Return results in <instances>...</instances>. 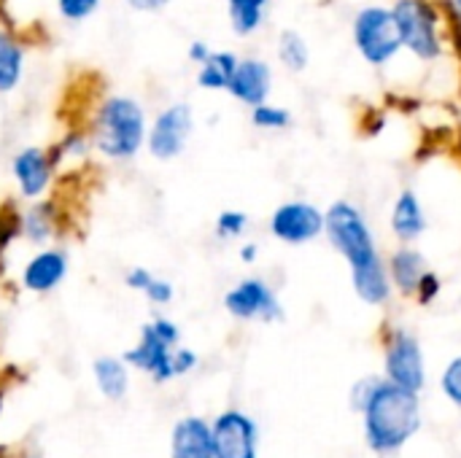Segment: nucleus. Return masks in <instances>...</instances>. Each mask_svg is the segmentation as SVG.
Wrapping results in <instances>:
<instances>
[{
    "label": "nucleus",
    "mask_w": 461,
    "mask_h": 458,
    "mask_svg": "<svg viewBox=\"0 0 461 458\" xmlns=\"http://www.w3.org/2000/svg\"><path fill=\"white\" fill-rule=\"evenodd\" d=\"M68 254L57 246H43L22 267V286L32 294H49L68 278Z\"/></svg>",
    "instance_id": "ddd939ff"
},
{
    "label": "nucleus",
    "mask_w": 461,
    "mask_h": 458,
    "mask_svg": "<svg viewBox=\"0 0 461 458\" xmlns=\"http://www.w3.org/2000/svg\"><path fill=\"white\" fill-rule=\"evenodd\" d=\"M22 78H24V46L11 30L0 27V94L16 92Z\"/></svg>",
    "instance_id": "aec40b11"
},
{
    "label": "nucleus",
    "mask_w": 461,
    "mask_h": 458,
    "mask_svg": "<svg viewBox=\"0 0 461 458\" xmlns=\"http://www.w3.org/2000/svg\"><path fill=\"white\" fill-rule=\"evenodd\" d=\"M270 89H273V70L265 59L259 57H246L238 62L235 73H232V81L227 86V92L243 103V105H259V103H267L270 97Z\"/></svg>",
    "instance_id": "4468645a"
},
{
    "label": "nucleus",
    "mask_w": 461,
    "mask_h": 458,
    "mask_svg": "<svg viewBox=\"0 0 461 458\" xmlns=\"http://www.w3.org/2000/svg\"><path fill=\"white\" fill-rule=\"evenodd\" d=\"M351 281L354 289L359 294V300H365L367 305H384L392 297V275H389V265L378 259H373L370 265L354 267L351 270Z\"/></svg>",
    "instance_id": "f3484780"
},
{
    "label": "nucleus",
    "mask_w": 461,
    "mask_h": 458,
    "mask_svg": "<svg viewBox=\"0 0 461 458\" xmlns=\"http://www.w3.org/2000/svg\"><path fill=\"white\" fill-rule=\"evenodd\" d=\"M427 273V259L421 251L411 248V243H402V248H397L389 259V275L392 283L402 292V294H416L421 275Z\"/></svg>",
    "instance_id": "6ab92c4d"
},
{
    "label": "nucleus",
    "mask_w": 461,
    "mask_h": 458,
    "mask_svg": "<svg viewBox=\"0 0 461 458\" xmlns=\"http://www.w3.org/2000/svg\"><path fill=\"white\" fill-rule=\"evenodd\" d=\"M213 458H257V429L240 413H224L213 429Z\"/></svg>",
    "instance_id": "9b49d317"
},
{
    "label": "nucleus",
    "mask_w": 461,
    "mask_h": 458,
    "mask_svg": "<svg viewBox=\"0 0 461 458\" xmlns=\"http://www.w3.org/2000/svg\"><path fill=\"white\" fill-rule=\"evenodd\" d=\"M173 458H213L211 429L200 418H184L173 429Z\"/></svg>",
    "instance_id": "a211bd4d"
},
{
    "label": "nucleus",
    "mask_w": 461,
    "mask_h": 458,
    "mask_svg": "<svg viewBox=\"0 0 461 458\" xmlns=\"http://www.w3.org/2000/svg\"><path fill=\"white\" fill-rule=\"evenodd\" d=\"M151 278H154V273L151 270H146V267H132L127 275H124V283H127V289H132V292H146V286L151 283Z\"/></svg>",
    "instance_id": "473e14b6"
},
{
    "label": "nucleus",
    "mask_w": 461,
    "mask_h": 458,
    "mask_svg": "<svg viewBox=\"0 0 461 458\" xmlns=\"http://www.w3.org/2000/svg\"><path fill=\"white\" fill-rule=\"evenodd\" d=\"M270 232L286 246H305L324 235V211L303 200L284 202L270 216Z\"/></svg>",
    "instance_id": "0eeeda50"
},
{
    "label": "nucleus",
    "mask_w": 461,
    "mask_h": 458,
    "mask_svg": "<svg viewBox=\"0 0 461 458\" xmlns=\"http://www.w3.org/2000/svg\"><path fill=\"white\" fill-rule=\"evenodd\" d=\"M97 8H100V0H57V13L70 24L86 22Z\"/></svg>",
    "instance_id": "c85d7f7f"
},
{
    "label": "nucleus",
    "mask_w": 461,
    "mask_h": 458,
    "mask_svg": "<svg viewBox=\"0 0 461 458\" xmlns=\"http://www.w3.org/2000/svg\"><path fill=\"white\" fill-rule=\"evenodd\" d=\"M443 389H446V394H448L456 405H461V356L448 364V370H446V375H443Z\"/></svg>",
    "instance_id": "7c9ffc66"
},
{
    "label": "nucleus",
    "mask_w": 461,
    "mask_h": 458,
    "mask_svg": "<svg viewBox=\"0 0 461 458\" xmlns=\"http://www.w3.org/2000/svg\"><path fill=\"white\" fill-rule=\"evenodd\" d=\"M365 413H367V440L375 451H394L421 424L416 391L389 383H373L365 397Z\"/></svg>",
    "instance_id": "f03ea898"
},
{
    "label": "nucleus",
    "mask_w": 461,
    "mask_h": 458,
    "mask_svg": "<svg viewBox=\"0 0 461 458\" xmlns=\"http://www.w3.org/2000/svg\"><path fill=\"white\" fill-rule=\"evenodd\" d=\"M57 167L51 162L49 148L43 146H24L11 157V178L19 189V197L32 202L49 194Z\"/></svg>",
    "instance_id": "6e6552de"
},
{
    "label": "nucleus",
    "mask_w": 461,
    "mask_h": 458,
    "mask_svg": "<svg viewBox=\"0 0 461 458\" xmlns=\"http://www.w3.org/2000/svg\"><path fill=\"white\" fill-rule=\"evenodd\" d=\"M354 46L370 65H386L402 51V38L394 22L392 8L386 5H365L351 24Z\"/></svg>",
    "instance_id": "39448f33"
},
{
    "label": "nucleus",
    "mask_w": 461,
    "mask_h": 458,
    "mask_svg": "<svg viewBox=\"0 0 461 458\" xmlns=\"http://www.w3.org/2000/svg\"><path fill=\"white\" fill-rule=\"evenodd\" d=\"M192 132H194V111H192V105L189 103H170L149 124L146 148L157 162L178 159L186 151Z\"/></svg>",
    "instance_id": "423d86ee"
},
{
    "label": "nucleus",
    "mask_w": 461,
    "mask_h": 458,
    "mask_svg": "<svg viewBox=\"0 0 461 458\" xmlns=\"http://www.w3.org/2000/svg\"><path fill=\"white\" fill-rule=\"evenodd\" d=\"M267 5L270 0H227V16H230L232 32L240 38L254 35L265 22Z\"/></svg>",
    "instance_id": "5701e85b"
},
{
    "label": "nucleus",
    "mask_w": 461,
    "mask_h": 458,
    "mask_svg": "<svg viewBox=\"0 0 461 458\" xmlns=\"http://www.w3.org/2000/svg\"><path fill=\"white\" fill-rule=\"evenodd\" d=\"M194 364H197V354L194 351L176 348V354H173V370H176V375H186Z\"/></svg>",
    "instance_id": "72a5a7b5"
},
{
    "label": "nucleus",
    "mask_w": 461,
    "mask_h": 458,
    "mask_svg": "<svg viewBox=\"0 0 461 458\" xmlns=\"http://www.w3.org/2000/svg\"><path fill=\"white\" fill-rule=\"evenodd\" d=\"M392 13L402 38V49L424 62H432L443 54L440 8L435 0H397Z\"/></svg>",
    "instance_id": "20e7f679"
},
{
    "label": "nucleus",
    "mask_w": 461,
    "mask_h": 458,
    "mask_svg": "<svg viewBox=\"0 0 461 458\" xmlns=\"http://www.w3.org/2000/svg\"><path fill=\"white\" fill-rule=\"evenodd\" d=\"M224 308L230 316H235L240 321H251V319L278 321L284 316L278 297L262 278H246L238 286H232L224 294Z\"/></svg>",
    "instance_id": "1a4fd4ad"
},
{
    "label": "nucleus",
    "mask_w": 461,
    "mask_h": 458,
    "mask_svg": "<svg viewBox=\"0 0 461 458\" xmlns=\"http://www.w3.org/2000/svg\"><path fill=\"white\" fill-rule=\"evenodd\" d=\"M427 229V213L413 189H405L392 208V232L400 243H413Z\"/></svg>",
    "instance_id": "dca6fc26"
},
{
    "label": "nucleus",
    "mask_w": 461,
    "mask_h": 458,
    "mask_svg": "<svg viewBox=\"0 0 461 458\" xmlns=\"http://www.w3.org/2000/svg\"><path fill=\"white\" fill-rule=\"evenodd\" d=\"M143 294H146V300H149V302H154V305H167V302L173 300L176 289H173V283H170V281H165V278H157V275H154Z\"/></svg>",
    "instance_id": "c756f323"
},
{
    "label": "nucleus",
    "mask_w": 461,
    "mask_h": 458,
    "mask_svg": "<svg viewBox=\"0 0 461 458\" xmlns=\"http://www.w3.org/2000/svg\"><path fill=\"white\" fill-rule=\"evenodd\" d=\"M448 5H451V8H454V11L461 16V0H448Z\"/></svg>",
    "instance_id": "4c0bfd02"
},
{
    "label": "nucleus",
    "mask_w": 461,
    "mask_h": 458,
    "mask_svg": "<svg viewBox=\"0 0 461 458\" xmlns=\"http://www.w3.org/2000/svg\"><path fill=\"white\" fill-rule=\"evenodd\" d=\"M238 62L240 59L232 51H213L197 70V86L208 92H227Z\"/></svg>",
    "instance_id": "412c9836"
},
{
    "label": "nucleus",
    "mask_w": 461,
    "mask_h": 458,
    "mask_svg": "<svg viewBox=\"0 0 461 458\" xmlns=\"http://www.w3.org/2000/svg\"><path fill=\"white\" fill-rule=\"evenodd\" d=\"M95 381L103 397L119 402L127 394L130 386V375H127V362L124 359H113V356H100L95 362Z\"/></svg>",
    "instance_id": "4be33fe9"
},
{
    "label": "nucleus",
    "mask_w": 461,
    "mask_h": 458,
    "mask_svg": "<svg viewBox=\"0 0 461 458\" xmlns=\"http://www.w3.org/2000/svg\"><path fill=\"white\" fill-rule=\"evenodd\" d=\"M211 54H213V49H211L205 40H192V43H189V49H186V57H189L194 65H203Z\"/></svg>",
    "instance_id": "c9c22d12"
},
{
    "label": "nucleus",
    "mask_w": 461,
    "mask_h": 458,
    "mask_svg": "<svg viewBox=\"0 0 461 458\" xmlns=\"http://www.w3.org/2000/svg\"><path fill=\"white\" fill-rule=\"evenodd\" d=\"M216 238L221 240H232V238H240L246 229H249V216L243 211H221L216 216Z\"/></svg>",
    "instance_id": "cd10ccee"
},
{
    "label": "nucleus",
    "mask_w": 461,
    "mask_h": 458,
    "mask_svg": "<svg viewBox=\"0 0 461 458\" xmlns=\"http://www.w3.org/2000/svg\"><path fill=\"white\" fill-rule=\"evenodd\" d=\"M62 232V211L59 202L54 197H41L32 200L24 211H22V238L30 246H49L57 235Z\"/></svg>",
    "instance_id": "2eb2a0df"
},
{
    "label": "nucleus",
    "mask_w": 461,
    "mask_h": 458,
    "mask_svg": "<svg viewBox=\"0 0 461 458\" xmlns=\"http://www.w3.org/2000/svg\"><path fill=\"white\" fill-rule=\"evenodd\" d=\"M278 59L284 67H289L292 73H303L311 62V49L308 40L297 32V30H284L278 35Z\"/></svg>",
    "instance_id": "393cba45"
},
{
    "label": "nucleus",
    "mask_w": 461,
    "mask_h": 458,
    "mask_svg": "<svg viewBox=\"0 0 461 458\" xmlns=\"http://www.w3.org/2000/svg\"><path fill=\"white\" fill-rule=\"evenodd\" d=\"M324 235L338 248V254L348 262L351 270L378 259L375 235L365 213L354 202L338 200L324 211Z\"/></svg>",
    "instance_id": "7ed1b4c3"
},
{
    "label": "nucleus",
    "mask_w": 461,
    "mask_h": 458,
    "mask_svg": "<svg viewBox=\"0 0 461 458\" xmlns=\"http://www.w3.org/2000/svg\"><path fill=\"white\" fill-rule=\"evenodd\" d=\"M257 256H259V246H257V243H243V246H240V259H243L246 265H254Z\"/></svg>",
    "instance_id": "e433bc0d"
},
{
    "label": "nucleus",
    "mask_w": 461,
    "mask_h": 458,
    "mask_svg": "<svg viewBox=\"0 0 461 458\" xmlns=\"http://www.w3.org/2000/svg\"><path fill=\"white\" fill-rule=\"evenodd\" d=\"M22 238V211L14 205H0V265L5 262L8 248Z\"/></svg>",
    "instance_id": "bb28decb"
},
{
    "label": "nucleus",
    "mask_w": 461,
    "mask_h": 458,
    "mask_svg": "<svg viewBox=\"0 0 461 458\" xmlns=\"http://www.w3.org/2000/svg\"><path fill=\"white\" fill-rule=\"evenodd\" d=\"M89 151H95V143H92L89 130H70V132H65V135L49 148L51 162H54L57 170H59L65 162H70V159H86Z\"/></svg>",
    "instance_id": "b1692460"
},
{
    "label": "nucleus",
    "mask_w": 461,
    "mask_h": 458,
    "mask_svg": "<svg viewBox=\"0 0 461 458\" xmlns=\"http://www.w3.org/2000/svg\"><path fill=\"white\" fill-rule=\"evenodd\" d=\"M173 354H176V346H170L167 340L159 337V332L149 324L140 327V340L135 348H130L122 359L130 364V367H138L143 373H149L157 383H165L170 378H176V370H173Z\"/></svg>",
    "instance_id": "9d476101"
},
{
    "label": "nucleus",
    "mask_w": 461,
    "mask_h": 458,
    "mask_svg": "<svg viewBox=\"0 0 461 458\" xmlns=\"http://www.w3.org/2000/svg\"><path fill=\"white\" fill-rule=\"evenodd\" d=\"M251 124L257 130H286L292 124V113L284 105L259 103L251 108Z\"/></svg>",
    "instance_id": "a878e982"
},
{
    "label": "nucleus",
    "mask_w": 461,
    "mask_h": 458,
    "mask_svg": "<svg viewBox=\"0 0 461 458\" xmlns=\"http://www.w3.org/2000/svg\"><path fill=\"white\" fill-rule=\"evenodd\" d=\"M95 151L108 162H130L140 154L149 135L146 108L130 94H105L89 119Z\"/></svg>",
    "instance_id": "f257e3e1"
},
{
    "label": "nucleus",
    "mask_w": 461,
    "mask_h": 458,
    "mask_svg": "<svg viewBox=\"0 0 461 458\" xmlns=\"http://www.w3.org/2000/svg\"><path fill=\"white\" fill-rule=\"evenodd\" d=\"M438 294H440V278H438L432 270H427V273L421 275V281H419L416 297H419V302H421V305H429Z\"/></svg>",
    "instance_id": "2f4dec72"
},
{
    "label": "nucleus",
    "mask_w": 461,
    "mask_h": 458,
    "mask_svg": "<svg viewBox=\"0 0 461 458\" xmlns=\"http://www.w3.org/2000/svg\"><path fill=\"white\" fill-rule=\"evenodd\" d=\"M386 373L397 386L419 391L424 386V356L413 335L397 332L386 351Z\"/></svg>",
    "instance_id": "f8f14e48"
},
{
    "label": "nucleus",
    "mask_w": 461,
    "mask_h": 458,
    "mask_svg": "<svg viewBox=\"0 0 461 458\" xmlns=\"http://www.w3.org/2000/svg\"><path fill=\"white\" fill-rule=\"evenodd\" d=\"M132 11H140V13H157L162 8H167L173 0H124Z\"/></svg>",
    "instance_id": "f704fd0d"
}]
</instances>
